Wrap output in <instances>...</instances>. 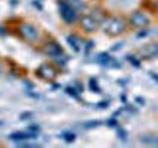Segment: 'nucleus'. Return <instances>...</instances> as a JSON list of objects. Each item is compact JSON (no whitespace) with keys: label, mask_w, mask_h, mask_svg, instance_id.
Masks as SVG:
<instances>
[{"label":"nucleus","mask_w":158,"mask_h":148,"mask_svg":"<svg viewBox=\"0 0 158 148\" xmlns=\"http://www.w3.org/2000/svg\"><path fill=\"white\" fill-rule=\"evenodd\" d=\"M103 29L107 35H111V36H118L125 31V24L123 20L119 18H111L109 20L105 21L103 24Z\"/></svg>","instance_id":"nucleus-1"},{"label":"nucleus","mask_w":158,"mask_h":148,"mask_svg":"<svg viewBox=\"0 0 158 148\" xmlns=\"http://www.w3.org/2000/svg\"><path fill=\"white\" fill-rule=\"evenodd\" d=\"M59 11H60V16L63 18V20L66 23L71 24V23L75 21V19H77L75 8H73L66 0H60V2H59Z\"/></svg>","instance_id":"nucleus-2"},{"label":"nucleus","mask_w":158,"mask_h":148,"mask_svg":"<svg viewBox=\"0 0 158 148\" xmlns=\"http://www.w3.org/2000/svg\"><path fill=\"white\" fill-rule=\"evenodd\" d=\"M20 35L26 39L27 41H30V43H34V41H36L39 39L38 29L35 28L34 25L27 24V23H24V24L20 25Z\"/></svg>","instance_id":"nucleus-3"},{"label":"nucleus","mask_w":158,"mask_h":148,"mask_svg":"<svg viewBox=\"0 0 158 148\" xmlns=\"http://www.w3.org/2000/svg\"><path fill=\"white\" fill-rule=\"evenodd\" d=\"M130 23L134 27H138V28H143L149 24V19L145 14L142 12H134L131 16H130Z\"/></svg>","instance_id":"nucleus-4"},{"label":"nucleus","mask_w":158,"mask_h":148,"mask_svg":"<svg viewBox=\"0 0 158 148\" xmlns=\"http://www.w3.org/2000/svg\"><path fill=\"white\" fill-rule=\"evenodd\" d=\"M46 52H47V55H50L51 57H55V59H59V57L64 56L60 45H59L58 43H54V41H51L46 45Z\"/></svg>","instance_id":"nucleus-5"},{"label":"nucleus","mask_w":158,"mask_h":148,"mask_svg":"<svg viewBox=\"0 0 158 148\" xmlns=\"http://www.w3.org/2000/svg\"><path fill=\"white\" fill-rule=\"evenodd\" d=\"M81 27L86 31V32H94V31L98 28V24L91 16L86 15V16H83L81 19Z\"/></svg>","instance_id":"nucleus-6"},{"label":"nucleus","mask_w":158,"mask_h":148,"mask_svg":"<svg viewBox=\"0 0 158 148\" xmlns=\"http://www.w3.org/2000/svg\"><path fill=\"white\" fill-rule=\"evenodd\" d=\"M139 140L142 144L145 146H150V147H158V135L154 134H146L139 136Z\"/></svg>","instance_id":"nucleus-7"},{"label":"nucleus","mask_w":158,"mask_h":148,"mask_svg":"<svg viewBox=\"0 0 158 148\" xmlns=\"http://www.w3.org/2000/svg\"><path fill=\"white\" fill-rule=\"evenodd\" d=\"M36 73L40 77H43V79H52L55 76V69L52 67H50V65H42L36 71Z\"/></svg>","instance_id":"nucleus-8"},{"label":"nucleus","mask_w":158,"mask_h":148,"mask_svg":"<svg viewBox=\"0 0 158 148\" xmlns=\"http://www.w3.org/2000/svg\"><path fill=\"white\" fill-rule=\"evenodd\" d=\"M66 2L75 10H83L85 8V4L82 0H66Z\"/></svg>","instance_id":"nucleus-9"},{"label":"nucleus","mask_w":158,"mask_h":148,"mask_svg":"<svg viewBox=\"0 0 158 148\" xmlns=\"http://www.w3.org/2000/svg\"><path fill=\"white\" fill-rule=\"evenodd\" d=\"M148 52L150 53L152 56H154V55H158V44H152L149 47V49H148Z\"/></svg>","instance_id":"nucleus-10"},{"label":"nucleus","mask_w":158,"mask_h":148,"mask_svg":"<svg viewBox=\"0 0 158 148\" xmlns=\"http://www.w3.org/2000/svg\"><path fill=\"white\" fill-rule=\"evenodd\" d=\"M67 41L71 44V47L75 49V51H79V47H78V43L75 41V39L74 37H67Z\"/></svg>","instance_id":"nucleus-11"},{"label":"nucleus","mask_w":158,"mask_h":148,"mask_svg":"<svg viewBox=\"0 0 158 148\" xmlns=\"http://www.w3.org/2000/svg\"><path fill=\"white\" fill-rule=\"evenodd\" d=\"M157 6H158V0H157Z\"/></svg>","instance_id":"nucleus-12"}]
</instances>
